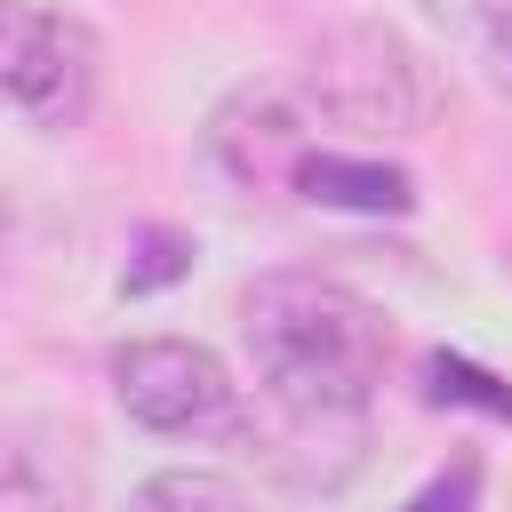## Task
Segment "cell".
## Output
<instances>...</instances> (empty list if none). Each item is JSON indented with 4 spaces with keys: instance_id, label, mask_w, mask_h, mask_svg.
<instances>
[{
    "instance_id": "13",
    "label": "cell",
    "mask_w": 512,
    "mask_h": 512,
    "mask_svg": "<svg viewBox=\"0 0 512 512\" xmlns=\"http://www.w3.org/2000/svg\"><path fill=\"white\" fill-rule=\"evenodd\" d=\"M424 8H432L440 24H464V32H480V24H488V16H504L512 0H424Z\"/></svg>"
},
{
    "instance_id": "10",
    "label": "cell",
    "mask_w": 512,
    "mask_h": 512,
    "mask_svg": "<svg viewBox=\"0 0 512 512\" xmlns=\"http://www.w3.org/2000/svg\"><path fill=\"white\" fill-rule=\"evenodd\" d=\"M192 256H200L192 232H176V224H144V232H136V256H128V272H120V288H128V296H152V288L184 280Z\"/></svg>"
},
{
    "instance_id": "12",
    "label": "cell",
    "mask_w": 512,
    "mask_h": 512,
    "mask_svg": "<svg viewBox=\"0 0 512 512\" xmlns=\"http://www.w3.org/2000/svg\"><path fill=\"white\" fill-rule=\"evenodd\" d=\"M472 40H480V64H488V80H496V88H512V8H504V16H488Z\"/></svg>"
},
{
    "instance_id": "3",
    "label": "cell",
    "mask_w": 512,
    "mask_h": 512,
    "mask_svg": "<svg viewBox=\"0 0 512 512\" xmlns=\"http://www.w3.org/2000/svg\"><path fill=\"white\" fill-rule=\"evenodd\" d=\"M96 80H104V48L72 8H40V0L0 8V88L24 128L40 136L80 128L96 104Z\"/></svg>"
},
{
    "instance_id": "11",
    "label": "cell",
    "mask_w": 512,
    "mask_h": 512,
    "mask_svg": "<svg viewBox=\"0 0 512 512\" xmlns=\"http://www.w3.org/2000/svg\"><path fill=\"white\" fill-rule=\"evenodd\" d=\"M400 512H480V456H456L448 472H432Z\"/></svg>"
},
{
    "instance_id": "5",
    "label": "cell",
    "mask_w": 512,
    "mask_h": 512,
    "mask_svg": "<svg viewBox=\"0 0 512 512\" xmlns=\"http://www.w3.org/2000/svg\"><path fill=\"white\" fill-rule=\"evenodd\" d=\"M200 144H208V160H216L240 192H280V184H296L304 160L320 152V144H312V112H304L280 80H240V88L208 112Z\"/></svg>"
},
{
    "instance_id": "6",
    "label": "cell",
    "mask_w": 512,
    "mask_h": 512,
    "mask_svg": "<svg viewBox=\"0 0 512 512\" xmlns=\"http://www.w3.org/2000/svg\"><path fill=\"white\" fill-rule=\"evenodd\" d=\"M232 440L288 488H336V480H352V464L368 448V416H352V408H288V400L248 392L240 416H232Z\"/></svg>"
},
{
    "instance_id": "8",
    "label": "cell",
    "mask_w": 512,
    "mask_h": 512,
    "mask_svg": "<svg viewBox=\"0 0 512 512\" xmlns=\"http://www.w3.org/2000/svg\"><path fill=\"white\" fill-rule=\"evenodd\" d=\"M128 512H248V496H240L232 472L176 464V472H152V480L128 496Z\"/></svg>"
},
{
    "instance_id": "9",
    "label": "cell",
    "mask_w": 512,
    "mask_h": 512,
    "mask_svg": "<svg viewBox=\"0 0 512 512\" xmlns=\"http://www.w3.org/2000/svg\"><path fill=\"white\" fill-rule=\"evenodd\" d=\"M424 400H432V408H480V416L512 424V384L488 376V368L464 360V352H432V360H424Z\"/></svg>"
},
{
    "instance_id": "7",
    "label": "cell",
    "mask_w": 512,
    "mask_h": 512,
    "mask_svg": "<svg viewBox=\"0 0 512 512\" xmlns=\"http://www.w3.org/2000/svg\"><path fill=\"white\" fill-rule=\"evenodd\" d=\"M296 192L320 200V208H352V216H408L416 208V176L408 168H392L376 152H336V144H320L304 160Z\"/></svg>"
},
{
    "instance_id": "2",
    "label": "cell",
    "mask_w": 512,
    "mask_h": 512,
    "mask_svg": "<svg viewBox=\"0 0 512 512\" xmlns=\"http://www.w3.org/2000/svg\"><path fill=\"white\" fill-rule=\"evenodd\" d=\"M304 104L352 136H408L424 120V72L400 32L336 24L304 48Z\"/></svg>"
},
{
    "instance_id": "4",
    "label": "cell",
    "mask_w": 512,
    "mask_h": 512,
    "mask_svg": "<svg viewBox=\"0 0 512 512\" xmlns=\"http://www.w3.org/2000/svg\"><path fill=\"white\" fill-rule=\"evenodd\" d=\"M112 400L144 432H168V440L232 432V416H240L232 368L208 344H192V336H136V344H120L112 352Z\"/></svg>"
},
{
    "instance_id": "1",
    "label": "cell",
    "mask_w": 512,
    "mask_h": 512,
    "mask_svg": "<svg viewBox=\"0 0 512 512\" xmlns=\"http://www.w3.org/2000/svg\"><path fill=\"white\" fill-rule=\"evenodd\" d=\"M240 352L256 368L264 400L288 408H352L368 416L376 384H384V352L392 328L384 312L320 272H264L240 296Z\"/></svg>"
}]
</instances>
